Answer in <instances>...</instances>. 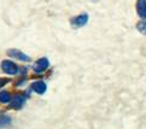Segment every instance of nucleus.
<instances>
[{
	"mask_svg": "<svg viewBox=\"0 0 146 129\" xmlns=\"http://www.w3.org/2000/svg\"><path fill=\"white\" fill-rule=\"evenodd\" d=\"M88 21H90V15L87 12H83V13L77 15L75 17H72L70 19V24L74 29H80L82 27H85V25L88 23Z\"/></svg>",
	"mask_w": 146,
	"mask_h": 129,
	"instance_id": "f257e3e1",
	"label": "nucleus"
},
{
	"mask_svg": "<svg viewBox=\"0 0 146 129\" xmlns=\"http://www.w3.org/2000/svg\"><path fill=\"white\" fill-rule=\"evenodd\" d=\"M1 70L4 71L5 74L7 75H17L18 74V66L16 63H13L12 60H9V59H5L1 62Z\"/></svg>",
	"mask_w": 146,
	"mask_h": 129,
	"instance_id": "f03ea898",
	"label": "nucleus"
},
{
	"mask_svg": "<svg viewBox=\"0 0 146 129\" xmlns=\"http://www.w3.org/2000/svg\"><path fill=\"white\" fill-rule=\"evenodd\" d=\"M7 56L12 57V58L15 59H18L21 62H30V57L28 54H25L24 52H22V51H19L17 48H10L6 51Z\"/></svg>",
	"mask_w": 146,
	"mask_h": 129,
	"instance_id": "7ed1b4c3",
	"label": "nucleus"
},
{
	"mask_svg": "<svg viewBox=\"0 0 146 129\" xmlns=\"http://www.w3.org/2000/svg\"><path fill=\"white\" fill-rule=\"evenodd\" d=\"M48 66H50V62L46 57H44V58H40L35 62V64L33 65V70L36 74H41V73H44L45 70H47Z\"/></svg>",
	"mask_w": 146,
	"mask_h": 129,
	"instance_id": "20e7f679",
	"label": "nucleus"
},
{
	"mask_svg": "<svg viewBox=\"0 0 146 129\" xmlns=\"http://www.w3.org/2000/svg\"><path fill=\"white\" fill-rule=\"evenodd\" d=\"M25 95H22V94H17L12 97V100H11V104H10V107L11 109H15V110H19L22 109L24 103H25Z\"/></svg>",
	"mask_w": 146,
	"mask_h": 129,
	"instance_id": "39448f33",
	"label": "nucleus"
},
{
	"mask_svg": "<svg viewBox=\"0 0 146 129\" xmlns=\"http://www.w3.org/2000/svg\"><path fill=\"white\" fill-rule=\"evenodd\" d=\"M135 10H137L138 16L143 21H146V0H137Z\"/></svg>",
	"mask_w": 146,
	"mask_h": 129,
	"instance_id": "423d86ee",
	"label": "nucleus"
},
{
	"mask_svg": "<svg viewBox=\"0 0 146 129\" xmlns=\"http://www.w3.org/2000/svg\"><path fill=\"white\" fill-rule=\"evenodd\" d=\"M30 89L35 93H38V94H44L46 89H47V85L44 81H35L30 86Z\"/></svg>",
	"mask_w": 146,
	"mask_h": 129,
	"instance_id": "0eeeda50",
	"label": "nucleus"
},
{
	"mask_svg": "<svg viewBox=\"0 0 146 129\" xmlns=\"http://www.w3.org/2000/svg\"><path fill=\"white\" fill-rule=\"evenodd\" d=\"M11 100H12V95L10 94L7 91L0 92V103H3V104H7V103H11Z\"/></svg>",
	"mask_w": 146,
	"mask_h": 129,
	"instance_id": "6e6552de",
	"label": "nucleus"
},
{
	"mask_svg": "<svg viewBox=\"0 0 146 129\" xmlns=\"http://www.w3.org/2000/svg\"><path fill=\"white\" fill-rule=\"evenodd\" d=\"M11 117L10 116H0V128H5L11 124Z\"/></svg>",
	"mask_w": 146,
	"mask_h": 129,
	"instance_id": "1a4fd4ad",
	"label": "nucleus"
},
{
	"mask_svg": "<svg viewBox=\"0 0 146 129\" xmlns=\"http://www.w3.org/2000/svg\"><path fill=\"white\" fill-rule=\"evenodd\" d=\"M137 29L143 35H146V21H140L137 23Z\"/></svg>",
	"mask_w": 146,
	"mask_h": 129,
	"instance_id": "9d476101",
	"label": "nucleus"
},
{
	"mask_svg": "<svg viewBox=\"0 0 146 129\" xmlns=\"http://www.w3.org/2000/svg\"><path fill=\"white\" fill-rule=\"evenodd\" d=\"M10 82V79H6V77H0V88L4 87L5 85H7Z\"/></svg>",
	"mask_w": 146,
	"mask_h": 129,
	"instance_id": "9b49d317",
	"label": "nucleus"
},
{
	"mask_svg": "<svg viewBox=\"0 0 146 129\" xmlns=\"http://www.w3.org/2000/svg\"><path fill=\"white\" fill-rule=\"evenodd\" d=\"M92 1H97V0H92Z\"/></svg>",
	"mask_w": 146,
	"mask_h": 129,
	"instance_id": "f8f14e48",
	"label": "nucleus"
}]
</instances>
